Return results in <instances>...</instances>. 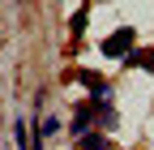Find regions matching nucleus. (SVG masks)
Here are the masks:
<instances>
[{"mask_svg":"<svg viewBox=\"0 0 154 150\" xmlns=\"http://www.w3.org/2000/svg\"><path fill=\"white\" fill-rule=\"evenodd\" d=\"M133 39H137V34H133L128 26H120L111 39H103V56H128L133 52Z\"/></svg>","mask_w":154,"mask_h":150,"instance_id":"f257e3e1","label":"nucleus"},{"mask_svg":"<svg viewBox=\"0 0 154 150\" xmlns=\"http://www.w3.org/2000/svg\"><path fill=\"white\" fill-rule=\"evenodd\" d=\"M90 120H94V103H86V107H77V116H73V137H82V133H90Z\"/></svg>","mask_w":154,"mask_h":150,"instance_id":"f03ea898","label":"nucleus"},{"mask_svg":"<svg viewBox=\"0 0 154 150\" xmlns=\"http://www.w3.org/2000/svg\"><path fill=\"white\" fill-rule=\"evenodd\" d=\"M77 146H82V150H111V142H107L103 133H82Z\"/></svg>","mask_w":154,"mask_h":150,"instance_id":"7ed1b4c3","label":"nucleus"},{"mask_svg":"<svg viewBox=\"0 0 154 150\" xmlns=\"http://www.w3.org/2000/svg\"><path fill=\"white\" fill-rule=\"evenodd\" d=\"M124 60H128V64H146V69H154V52H146V56H137V52H128Z\"/></svg>","mask_w":154,"mask_h":150,"instance_id":"20e7f679","label":"nucleus"}]
</instances>
